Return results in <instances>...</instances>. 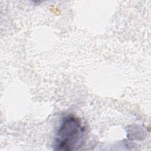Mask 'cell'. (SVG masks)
Instances as JSON below:
<instances>
[{
  "mask_svg": "<svg viewBox=\"0 0 151 151\" xmlns=\"http://www.w3.org/2000/svg\"><path fill=\"white\" fill-rule=\"evenodd\" d=\"M85 140V129L80 120L73 115L64 116L54 140V150H75L80 149Z\"/></svg>",
  "mask_w": 151,
  "mask_h": 151,
  "instance_id": "1",
  "label": "cell"
}]
</instances>
